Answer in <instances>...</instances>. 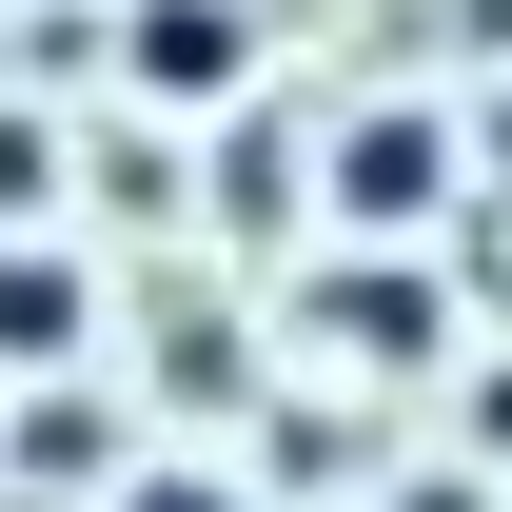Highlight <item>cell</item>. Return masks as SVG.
Wrapping results in <instances>:
<instances>
[{
    "mask_svg": "<svg viewBox=\"0 0 512 512\" xmlns=\"http://www.w3.org/2000/svg\"><path fill=\"white\" fill-rule=\"evenodd\" d=\"M316 197H335V237H414V217L453 197V119H414V99H375V119H335Z\"/></svg>",
    "mask_w": 512,
    "mask_h": 512,
    "instance_id": "cell-1",
    "label": "cell"
},
{
    "mask_svg": "<svg viewBox=\"0 0 512 512\" xmlns=\"http://www.w3.org/2000/svg\"><path fill=\"white\" fill-rule=\"evenodd\" d=\"M119 60H138V99H237L256 79V0H138Z\"/></svg>",
    "mask_w": 512,
    "mask_h": 512,
    "instance_id": "cell-2",
    "label": "cell"
},
{
    "mask_svg": "<svg viewBox=\"0 0 512 512\" xmlns=\"http://www.w3.org/2000/svg\"><path fill=\"white\" fill-rule=\"evenodd\" d=\"M316 335H335V355H375V375H414V355H434L453 316H434V276H414V256L375 237V256H335V276H316Z\"/></svg>",
    "mask_w": 512,
    "mask_h": 512,
    "instance_id": "cell-3",
    "label": "cell"
},
{
    "mask_svg": "<svg viewBox=\"0 0 512 512\" xmlns=\"http://www.w3.org/2000/svg\"><path fill=\"white\" fill-rule=\"evenodd\" d=\"M79 335H99V276L60 237H0V375H79Z\"/></svg>",
    "mask_w": 512,
    "mask_h": 512,
    "instance_id": "cell-4",
    "label": "cell"
},
{
    "mask_svg": "<svg viewBox=\"0 0 512 512\" xmlns=\"http://www.w3.org/2000/svg\"><path fill=\"white\" fill-rule=\"evenodd\" d=\"M60 178H79V138L40 119V99H0V237H40V217H60Z\"/></svg>",
    "mask_w": 512,
    "mask_h": 512,
    "instance_id": "cell-5",
    "label": "cell"
},
{
    "mask_svg": "<svg viewBox=\"0 0 512 512\" xmlns=\"http://www.w3.org/2000/svg\"><path fill=\"white\" fill-rule=\"evenodd\" d=\"M20 473H99V394H20Z\"/></svg>",
    "mask_w": 512,
    "mask_h": 512,
    "instance_id": "cell-6",
    "label": "cell"
},
{
    "mask_svg": "<svg viewBox=\"0 0 512 512\" xmlns=\"http://www.w3.org/2000/svg\"><path fill=\"white\" fill-rule=\"evenodd\" d=\"M119 512H256L237 473H119Z\"/></svg>",
    "mask_w": 512,
    "mask_h": 512,
    "instance_id": "cell-7",
    "label": "cell"
},
{
    "mask_svg": "<svg viewBox=\"0 0 512 512\" xmlns=\"http://www.w3.org/2000/svg\"><path fill=\"white\" fill-rule=\"evenodd\" d=\"M493 178H512V99H493Z\"/></svg>",
    "mask_w": 512,
    "mask_h": 512,
    "instance_id": "cell-8",
    "label": "cell"
}]
</instances>
